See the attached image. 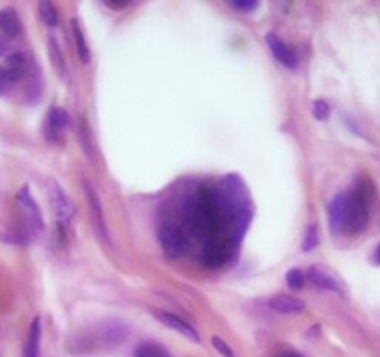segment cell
Segmentation results:
<instances>
[{"label": "cell", "mask_w": 380, "mask_h": 357, "mask_svg": "<svg viewBox=\"0 0 380 357\" xmlns=\"http://www.w3.org/2000/svg\"><path fill=\"white\" fill-rule=\"evenodd\" d=\"M6 71H8V75H10L13 82L25 79L26 75H28V58H26V54L15 53L11 56H8Z\"/></svg>", "instance_id": "cell-11"}, {"label": "cell", "mask_w": 380, "mask_h": 357, "mask_svg": "<svg viewBox=\"0 0 380 357\" xmlns=\"http://www.w3.org/2000/svg\"><path fill=\"white\" fill-rule=\"evenodd\" d=\"M313 116H315V119H319V121L328 119V116H330V106H328V103L322 101V99L315 101V103H313Z\"/></svg>", "instance_id": "cell-19"}, {"label": "cell", "mask_w": 380, "mask_h": 357, "mask_svg": "<svg viewBox=\"0 0 380 357\" xmlns=\"http://www.w3.org/2000/svg\"><path fill=\"white\" fill-rule=\"evenodd\" d=\"M11 84H13V80L8 75L6 67H0V95H6V93L10 92Z\"/></svg>", "instance_id": "cell-23"}, {"label": "cell", "mask_w": 380, "mask_h": 357, "mask_svg": "<svg viewBox=\"0 0 380 357\" xmlns=\"http://www.w3.org/2000/svg\"><path fill=\"white\" fill-rule=\"evenodd\" d=\"M376 260H379V263H380V248H379V250H376Z\"/></svg>", "instance_id": "cell-26"}, {"label": "cell", "mask_w": 380, "mask_h": 357, "mask_svg": "<svg viewBox=\"0 0 380 357\" xmlns=\"http://www.w3.org/2000/svg\"><path fill=\"white\" fill-rule=\"evenodd\" d=\"M276 313L282 314H298L306 309V304L302 302L300 298H293V296H287V294H280V296H274L268 302Z\"/></svg>", "instance_id": "cell-7"}, {"label": "cell", "mask_w": 380, "mask_h": 357, "mask_svg": "<svg viewBox=\"0 0 380 357\" xmlns=\"http://www.w3.org/2000/svg\"><path fill=\"white\" fill-rule=\"evenodd\" d=\"M70 123V116L62 108H53L47 116V134L49 138H56Z\"/></svg>", "instance_id": "cell-12"}, {"label": "cell", "mask_w": 380, "mask_h": 357, "mask_svg": "<svg viewBox=\"0 0 380 357\" xmlns=\"http://www.w3.org/2000/svg\"><path fill=\"white\" fill-rule=\"evenodd\" d=\"M8 53V43H6V38H0V56H4Z\"/></svg>", "instance_id": "cell-24"}, {"label": "cell", "mask_w": 380, "mask_h": 357, "mask_svg": "<svg viewBox=\"0 0 380 357\" xmlns=\"http://www.w3.org/2000/svg\"><path fill=\"white\" fill-rule=\"evenodd\" d=\"M212 346L217 348V352L222 353L224 357H235V353H233V350L229 348V344H227L224 339L217 337V335L212 337Z\"/></svg>", "instance_id": "cell-22"}, {"label": "cell", "mask_w": 380, "mask_h": 357, "mask_svg": "<svg viewBox=\"0 0 380 357\" xmlns=\"http://www.w3.org/2000/svg\"><path fill=\"white\" fill-rule=\"evenodd\" d=\"M71 26H73V35H75V41H77V50H79L80 62H82V64H88L92 56H89V49H88V45H86L85 34H82V30H80L77 21H73Z\"/></svg>", "instance_id": "cell-14"}, {"label": "cell", "mask_w": 380, "mask_h": 357, "mask_svg": "<svg viewBox=\"0 0 380 357\" xmlns=\"http://www.w3.org/2000/svg\"><path fill=\"white\" fill-rule=\"evenodd\" d=\"M286 279H287V283H289V287H291V289H302V287H304V283H306V278H304V274H302L298 268L289 270L286 275Z\"/></svg>", "instance_id": "cell-17"}, {"label": "cell", "mask_w": 380, "mask_h": 357, "mask_svg": "<svg viewBox=\"0 0 380 357\" xmlns=\"http://www.w3.org/2000/svg\"><path fill=\"white\" fill-rule=\"evenodd\" d=\"M317 244H319V231H317L315 225H311L310 231H308L306 238H304V244H302V250L311 251Z\"/></svg>", "instance_id": "cell-20"}, {"label": "cell", "mask_w": 380, "mask_h": 357, "mask_svg": "<svg viewBox=\"0 0 380 357\" xmlns=\"http://www.w3.org/2000/svg\"><path fill=\"white\" fill-rule=\"evenodd\" d=\"M17 201H19L21 207H23V212H25L30 229L34 231L36 235L41 233V231H43V216H41L40 207H38V203L34 201V197L30 196L26 186L17 194Z\"/></svg>", "instance_id": "cell-4"}, {"label": "cell", "mask_w": 380, "mask_h": 357, "mask_svg": "<svg viewBox=\"0 0 380 357\" xmlns=\"http://www.w3.org/2000/svg\"><path fill=\"white\" fill-rule=\"evenodd\" d=\"M134 357H170V353L166 352L161 344L142 343L139 348H136Z\"/></svg>", "instance_id": "cell-15"}, {"label": "cell", "mask_w": 380, "mask_h": 357, "mask_svg": "<svg viewBox=\"0 0 380 357\" xmlns=\"http://www.w3.org/2000/svg\"><path fill=\"white\" fill-rule=\"evenodd\" d=\"M265 41H267L268 49L274 54V58L280 62L282 65H286L287 69H295L298 65V58H296L295 50L289 47V45L283 43L276 34H267L265 35Z\"/></svg>", "instance_id": "cell-5"}, {"label": "cell", "mask_w": 380, "mask_h": 357, "mask_svg": "<svg viewBox=\"0 0 380 357\" xmlns=\"http://www.w3.org/2000/svg\"><path fill=\"white\" fill-rule=\"evenodd\" d=\"M157 318L161 320V322H164L168 328L175 329V331H179L183 337L190 339L192 343H200V335L196 333V329L190 326V324H187L185 320H181L179 317H175L173 313H157Z\"/></svg>", "instance_id": "cell-8"}, {"label": "cell", "mask_w": 380, "mask_h": 357, "mask_svg": "<svg viewBox=\"0 0 380 357\" xmlns=\"http://www.w3.org/2000/svg\"><path fill=\"white\" fill-rule=\"evenodd\" d=\"M21 34V21L15 13V10L0 11V35L6 40H11Z\"/></svg>", "instance_id": "cell-10"}, {"label": "cell", "mask_w": 380, "mask_h": 357, "mask_svg": "<svg viewBox=\"0 0 380 357\" xmlns=\"http://www.w3.org/2000/svg\"><path fill=\"white\" fill-rule=\"evenodd\" d=\"M308 279H310L311 283L315 285V287H319V289L332 290V292H340L341 290L337 279L332 278L328 272L321 270L319 266H311V268L308 270Z\"/></svg>", "instance_id": "cell-9"}, {"label": "cell", "mask_w": 380, "mask_h": 357, "mask_svg": "<svg viewBox=\"0 0 380 357\" xmlns=\"http://www.w3.org/2000/svg\"><path fill=\"white\" fill-rule=\"evenodd\" d=\"M85 190H86V196H88L89 207H92V212H94V218H95V224H97L99 235L103 236V240H107V242H109L110 240L109 229H107V221H104L103 207H101V199H99L97 192H95L94 185H92L89 181H85Z\"/></svg>", "instance_id": "cell-6"}, {"label": "cell", "mask_w": 380, "mask_h": 357, "mask_svg": "<svg viewBox=\"0 0 380 357\" xmlns=\"http://www.w3.org/2000/svg\"><path fill=\"white\" fill-rule=\"evenodd\" d=\"M38 8H40V19L43 21L45 25L47 26L58 25V10H56L55 6L50 4V2L43 0V2H40Z\"/></svg>", "instance_id": "cell-16"}, {"label": "cell", "mask_w": 380, "mask_h": 357, "mask_svg": "<svg viewBox=\"0 0 380 357\" xmlns=\"http://www.w3.org/2000/svg\"><path fill=\"white\" fill-rule=\"evenodd\" d=\"M280 357H300V356H296V353H283V356Z\"/></svg>", "instance_id": "cell-25"}, {"label": "cell", "mask_w": 380, "mask_h": 357, "mask_svg": "<svg viewBox=\"0 0 380 357\" xmlns=\"http://www.w3.org/2000/svg\"><path fill=\"white\" fill-rule=\"evenodd\" d=\"M40 341H41V322L40 318H34L30 326V335L26 341L25 353L26 357H40Z\"/></svg>", "instance_id": "cell-13"}, {"label": "cell", "mask_w": 380, "mask_h": 357, "mask_svg": "<svg viewBox=\"0 0 380 357\" xmlns=\"http://www.w3.org/2000/svg\"><path fill=\"white\" fill-rule=\"evenodd\" d=\"M49 201L56 220L60 221V225L67 227L71 224V220H73V205H71V201L65 196V192L55 181H49Z\"/></svg>", "instance_id": "cell-2"}, {"label": "cell", "mask_w": 380, "mask_h": 357, "mask_svg": "<svg viewBox=\"0 0 380 357\" xmlns=\"http://www.w3.org/2000/svg\"><path fill=\"white\" fill-rule=\"evenodd\" d=\"M229 6L239 11H254L259 4H257V0H232Z\"/></svg>", "instance_id": "cell-21"}, {"label": "cell", "mask_w": 380, "mask_h": 357, "mask_svg": "<svg viewBox=\"0 0 380 357\" xmlns=\"http://www.w3.org/2000/svg\"><path fill=\"white\" fill-rule=\"evenodd\" d=\"M49 50H50V56H53V64H55V67L58 69L60 73H62V77H64L65 64H64V60H62V53H60L58 45L55 43V40H49Z\"/></svg>", "instance_id": "cell-18"}, {"label": "cell", "mask_w": 380, "mask_h": 357, "mask_svg": "<svg viewBox=\"0 0 380 357\" xmlns=\"http://www.w3.org/2000/svg\"><path fill=\"white\" fill-rule=\"evenodd\" d=\"M161 244H163L164 253L168 257H178L187 250V235L179 225L164 224L161 227Z\"/></svg>", "instance_id": "cell-3"}, {"label": "cell", "mask_w": 380, "mask_h": 357, "mask_svg": "<svg viewBox=\"0 0 380 357\" xmlns=\"http://www.w3.org/2000/svg\"><path fill=\"white\" fill-rule=\"evenodd\" d=\"M373 196V186L367 181H360L354 190L334 197L328 207V220L334 233L358 235L367 227L369 221V199Z\"/></svg>", "instance_id": "cell-1"}]
</instances>
